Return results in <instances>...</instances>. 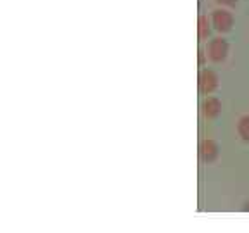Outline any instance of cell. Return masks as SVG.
<instances>
[{
    "mask_svg": "<svg viewBox=\"0 0 249 233\" xmlns=\"http://www.w3.org/2000/svg\"><path fill=\"white\" fill-rule=\"evenodd\" d=\"M232 23H233V17L230 12L222 11V9H218V11L213 12V26L218 31H229L232 28Z\"/></svg>",
    "mask_w": 249,
    "mask_h": 233,
    "instance_id": "obj_3",
    "label": "cell"
},
{
    "mask_svg": "<svg viewBox=\"0 0 249 233\" xmlns=\"http://www.w3.org/2000/svg\"><path fill=\"white\" fill-rule=\"evenodd\" d=\"M237 130H239V135H241L242 138L246 140V142H249V116L241 117Z\"/></svg>",
    "mask_w": 249,
    "mask_h": 233,
    "instance_id": "obj_6",
    "label": "cell"
},
{
    "mask_svg": "<svg viewBox=\"0 0 249 233\" xmlns=\"http://www.w3.org/2000/svg\"><path fill=\"white\" fill-rule=\"evenodd\" d=\"M208 54H210V59L214 62H220L227 57L229 54V45L223 38H213L208 45Z\"/></svg>",
    "mask_w": 249,
    "mask_h": 233,
    "instance_id": "obj_1",
    "label": "cell"
},
{
    "mask_svg": "<svg viewBox=\"0 0 249 233\" xmlns=\"http://www.w3.org/2000/svg\"><path fill=\"white\" fill-rule=\"evenodd\" d=\"M199 154H201L202 161H206V163L214 161L216 159V155H218L216 142H213V140H204V142L201 144V147H199Z\"/></svg>",
    "mask_w": 249,
    "mask_h": 233,
    "instance_id": "obj_4",
    "label": "cell"
},
{
    "mask_svg": "<svg viewBox=\"0 0 249 233\" xmlns=\"http://www.w3.org/2000/svg\"><path fill=\"white\" fill-rule=\"evenodd\" d=\"M244 211H249V202H246L244 204Z\"/></svg>",
    "mask_w": 249,
    "mask_h": 233,
    "instance_id": "obj_10",
    "label": "cell"
},
{
    "mask_svg": "<svg viewBox=\"0 0 249 233\" xmlns=\"http://www.w3.org/2000/svg\"><path fill=\"white\" fill-rule=\"evenodd\" d=\"M220 111H222V104H220V100L214 97H208L206 100L202 102V113H204V116L206 117H214L220 114Z\"/></svg>",
    "mask_w": 249,
    "mask_h": 233,
    "instance_id": "obj_5",
    "label": "cell"
},
{
    "mask_svg": "<svg viewBox=\"0 0 249 233\" xmlns=\"http://www.w3.org/2000/svg\"><path fill=\"white\" fill-rule=\"evenodd\" d=\"M218 4H222V5H233L237 0H216Z\"/></svg>",
    "mask_w": 249,
    "mask_h": 233,
    "instance_id": "obj_8",
    "label": "cell"
},
{
    "mask_svg": "<svg viewBox=\"0 0 249 233\" xmlns=\"http://www.w3.org/2000/svg\"><path fill=\"white\" fill-rule=\"evenodd\" d=\"M204 62V55H202V52H199V64H202Z\"/></svg>",
    "mask_w": 249,
    "mask_h": 233,
    "instance_id": "obj_9",
    "label": "cell"
},
{
    "mask_svg": "<svg viewBox=\"0 0 249 233\" xmlns=\"http://www.w3.org/2000/svg\"><path fill=\"white\" fill-rule=\"evenodd\" d=\"M199 38H206L208 33H210V26H208L206 16H199Z\"/></svg>",
    "mask_w": 249,
    "mask_h": 233,
    "instance_id": "obj_7",
    "label": "cell"
},
{
    "mask_svg": "<svg viewBox=\"0 0 249 233\" xmlns=\"http://www.w3.org/2000/svg\"><path fill=\"white\" fill-rule=\"evenodd\" d=\"M199 90L202 93H211L218 86V76L211 69H204L199 74Z\"/></svg>",
    "mask_w": 249,
    "mask_h": 233,
    "instance_id": "obj_2",
    "label": "cell"
}]
</instances>
